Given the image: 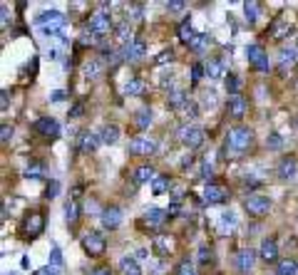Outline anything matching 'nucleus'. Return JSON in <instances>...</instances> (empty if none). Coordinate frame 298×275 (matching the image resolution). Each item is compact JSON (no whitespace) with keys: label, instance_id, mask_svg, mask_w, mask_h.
<instances>
[{"label":"nucleus","instance_id":"3","mask_svg":"<svg viewBox=\"0 0 298 275\" xmlns=\"http://www.w3.org/2000/svg\"><path fill=\"white\" fill-rule=\"evenodd\" d=\"M87 30L92 32L94 37L105 40V37L112 32V18H110V13H102V10L92 13L87 18Z\"/></svg>","mask_w":298,"mask_h":275},{"label":"nucleus","instance_id":"5","mask_svg":"<svg viewBox=\"0 0 298 275\" xmlns=\"http://www.w3.org/2000/svg\"><path fill=\"white\" fill-rule=\"evenodd\" d=\"M246 60H249V64L256 70V72H261V75H266L268 70H271V64H268V55L266 50L261 47V45H246Z\"/></svg>","mask_w":298,"mask_h":275},{"label":"nucleus","instance_id":"26","mask_svg":"<svg viewBox=\"0 0 298 275\" xmlns=\"http://www.w3.org/2000/svg\"><path fill=\"white\" fill-rule=\"evenodd\" d=\"M167 211H162V209H149L147 214H144V221H147L149 226H152V228H157V226H162V223H164V221H167Z\"/></svg>","mask_w":298,"mask_h":275},{"label":"nucleus","instance_id":"43","mask_svg":"<svg viewBox=\"0 0 298 275\" xmlns=\"http://www.w3.org/2000/svg\"><path fill=\"white\" fill-rule=\"evenodd\" d=\"M10 139H13V126H10V124H3V129H0V142L8 144Z\"/></svg>","mask_w":298,"mask_h":275},{"label":"nucleus","instance_id":"51","mask_svg":"<svg viewBox=\"0 0 298 275\" xmlns=\"http://www.w3.org/2000/svg\"><path fill=\"white\" fill-rule=\"evenodd\" d=\"M67 97V92H62V90H58V92H53V97H50V102H62Z\"/></svg>","mask_w":298,"mask_h":275},{"label":"nucleus","instance_id":"17","mask_svg":"<svg viewBox=\"0 0 298 275\" xmlns=\"http://www.w3.org/2000/svg\"><path fill=\"white\" fill-rule=\"evenodd\" d=\"M254 263H256V250H251V248H243V250H238V253H236V268L243 275L254 268Z\"/></svg>","mask_w":298,"mask_h":275},{"label":"nucleus","instance_id":"11","mask_svg":"<svg viewBox=\"0 0 298 275\" xmlns=\"http://www.w3.org/2000/svg\"><path fill=\"white\" fill-rule=\"evenodd\" d=\"M32 129H35V134L47 136V139H58L60 136V124H58V119H53V117H40L37 122L32 124Z\"/></svg>","mask_w":298,"mask_h":275},{"label":"nucleus","instance_id":"54","mask_svg":"<svg viewBox=\"0 0 298 275\" xmlns=\"http://www.w3.org/2000/svg\"><path fill=\"white\" fill-rule=\"evenodd\" d=\"M8 94H10L8 90H3V94H0V107H3V112L8 109Z\"/></svg>","mask_w":298,"mask_h":275},{"label":"nucleus","instance_id":"4","mask_svg":"<svg viewBox=\"0 0 298 275\" xmlns=\"http://www.w3.org/2000/svg\"><path fill=\"white\" fill-rule=\"evenodd\" d=\"M80 243L85 248V253L92 255V258H100V255H105V250H107V238H105L100 231H87V233L80 238Z\"/></svg>","mask_w":298,"mask_h":275},{"label":"nucleus","instance_id":"31","mask_svg":"<svg viewBox=\"0 0 298 275\" xmlns=\"http://www.w3.org/2000/svg\"><path fill=\"white\" fill-rule=\"evenodd\" d=\"M152 119H154V117H152V109H147V107H144V109H139V112H137L134 124H137V129H147L149 124H152Z\"/></svg>","mask_w":298,"mask_h":275},{"label":"nucleus","instance_id":"16","mask_svg":"<svg viewBox=\"0 0 298 275\" xmlns=\"http://www.w3.org/2000/svg\"><path fill=\"white\" fill-rule=\"evenodd\" d=\"M246 109H249V102H246L243 94H234V97H229V102H226V112H229V117L241 119V117L246 114Z\"/></svg>","mask_w":298,"mask_h":275},{"label":"nucleus","instance_id":"25","mask_svg":"<svg viewBox=\"0 0 298 275\" xmlns=\"http://www.w3.org/2000/svg\"><path fill=\"white\" fill-rule=\"evenodd\" d=\"M119 273L122 275H142V268L134 258H122L119 260Z\"/></svg>","mask_w":298,"mask_h":275},{"label":"nucleus","instance_id":"50","mask_svg":"<svg viewBox=\"0 0 298 275\" xmlns=\"http://www.w3.org/2000/svg\"><path fill=\"white\" fill-rule=\"evenodd\" d=\"M82 109H85V104H82V102H77V104L70 109V117H82Z\"/></svg>","mask_w":298,"mask_h":275},{"label":"nucleus","instance_id":"8","mask_svg":"<svg viewBox=\"0 0 298 275\" xmlns=\"http://www.w3.org/2000/svg\"><path fill=\"white\" fill-rule=\"evenodd\" d=\"M231 193H229V188L224 186V183H216V181H209L207 188H204V203H209V206H214V203H224L226 198H229Z\"/></svg>","mask_w":298,"mask_h":275},{"label":"nucleus","instance_id":"23","mask_svg":"<svg viewBox=\"0 0 298 275\" xmlns=\"http://www.w3.org/2000/svg\"><path fill=\"white\" fill-rule=\"evenodd\" d=\"M276 275H298V260L283 258L276 263Z\"/></svg>","mask_w":298,"mask_h":275},{"label":"nucleus","instance_id":"39","mask_svg":"<svg viewBox=\"0 0 298 275\" xmlns=\"http://www.w3.org/2000/svg\"><path fill=\"white\" fill-rule=\"evenodd\" d=\"M50 263H53V268H62V265H65V260H62V253H60L58 245L50 250Z\"/></svg>","mask_w":298,"mask_h":275},{"label":"nucleus","instance_id":"9","mask_svg":"<svg viewBox=\"0 0 298 275\" xmlns=\"http://www.w3.org/2000/svg\"><path fill=\"white\" fill-rule=\"evenodd\" d=\"M23 233H28L30 238H37L40 233H45V216L40 211H30L23 221Z\"/></svg>","mask_w":298,"mask_h":275},{"label":"nucleus","instance_id":"34","mask_svg":"<svg viewBox=\"0 0 298 275\" xmlns=\"http://www.w3.org/2000/svg\"><path fill=\"white\" fill-rule=\"evenodd\" d=\"M207 75L209 77H214V80H219V77L224 75V64H221L219 60H211L207 64Z\"/></svg>","mask_w":298,"mask_h":275},{"label":"nucleus","instance_id":"22","mask_svg":"<svg viewBox=\"0 0 298 275\" xmlns=\"http://www.w3.org/2000/svg\"><path fill=\"white\" fill-rule=\"evenodd\" d=\"M117 139H119L117 124H105L102 131H100V142H102V144H117Z\"/></svg>","mask_w":298,"mask_h":275},{"label":"nucleus","instance_id":"40","mask_svg":"<svg viewBox=\"0 0 298 275\" xmlns=\"http://www.w3.org/2000/svg\"><path fill=\"white\" fill-rule=\"evenodd\" d=\"M177 275H194V263L181 260V263L177 265Z\"/></svg>","mask_w":298,"mask_h":275},{"label":"nucleus","instance_id":"41","mask_svg":"<svg viewBox=\"0 0 298 275\" xmlns=\"http://www.w3.org/2000/svg\"><path fill=\"white\" fill-rule=\"evenodd\" d=\"M226 90H229V94L234 97V94H238V80H236V75H229L226 77Z\"/></svg>","mask_w":298,"mask_h":275},{"label":"nucleus","instance_id":"10","mask_svg":"<svg viewBox=\"0 0 298 275\" xmlns=\"http://www.w3.org/2000/svg\"><path fill=\"white\" fill-rule=\"evenodd\" d=\"M278 179L286 183L298 181V159L296 156H283L278 161Z\"/></svg>","mask_w":298,"mask_h":275},{"label":"nucleus","instance_id":"36","mask_svg":"<svg viewBox=\"0 0 298 275\" xmlns=\"http://www.w3.org/2000/svg\"><path fill=\"white\" fill-rule=\"evenodd\" d=\"M204 72H207V67H204L202 62H194V64H191V85H196V82L204 77Z\"/></svg>","mask_w":298,"mask_h":275},{"label":"nucleus","instance_id":"2","mask_svg":"<svg viewBox=\"0 0 298 275\" xmlns=\"http://www.w3.org/2000/svg\"><path fill=\"white\" fill-rule=\"evenodd\" d=\"M177 139L189 149H199L207 139V131L204 126H196V124H181L177 129Z\"/></svg>","mask_w":298,"mask_h":275},{"label":"nucleus","instance_id":"47","mask_svg":"<svg viewBox=\"0 0 298 275\" xmlns=\"http://www.w3.org/2000/svg\"><path fill=\"white\" fill-rule=\"evenodd\" d=\"M209 260H211V250H209L207 245H204V248H199V263H202V265H207Z\"/></svg>","mask_w":298,"mask_h":275},{"label":"nucleus","instance_id":"21","mask_svg":"<svg viewBox=\"0 0 298 275\" xmlns=\"http://www.w3.org/2000/svg\"><path fill=\"white\" fill-rule=\"evenodd\" d=\"M186 102H189V94L184 90H169V94H167V104L172 109H181Z\"/></svg>","mask_w":298,"mask_h":275},{"label":"nucleus","instance_id":"20","mask_svg":"<svg viewBox=\"0 0 298 275\" xmlns=\"http://www.w3.org/2000/svg\"><path fill=\"white\" fill-rule=\"evenodd\" d=\"M288 32H291V25H288L283 18H276V20L268 25V35H271L273 40H283V37H288Z\"/></svg>","mask_w":298,"mask_h":275},{"label":"nucleus","instance_id":"35","mask_svg":"<svg viewBox=\"0 0 298 275\" xmlns=\"http://www.w3.org/2000/svg\"><path fill=\"white\" fill-rule=\"evenodd\" d=\"M142 13H144V5H142V3H134V5H129V18H127V20L139 23V20H142Z\"/></svg>","mask_w":298,"mask_h":275},{"label":"nucleus","instance_id":"53","mask_svg":"<svg viewBox=\"0 0 298 275\" xmlns=\"http://www.w3.org/2000/svg\"><path fill=\"white\" fill-rule=\"evenodd\" d=\"M0 15H3V28H8V20H10V13H8V5H3Z\"/></svg>","mask_w":298,"mask_h":275},{"label":"nucleus","instance_id":"24","mask_svg":"<svg viewBox=\"0 0 298 275\" xmlns=\"http://www.w3.org/2000/svg\"><path fill=\"white\" fill-rule=\"evenodd\" d=\"M115 35H117V40L127 47V45H132L134 40H132V28H129V20H124V23H119L117 28H115Z\"/></svg>","mask_w":298,"mask_h":275},{"label":"nucleus","instance_id":"46","mask_svg":"<svg viewBox=\"0 0 298 275\" xmlns=\"http://www.w3.org/2000/svg\"><path fill=\"white\" fill-rule=\"evenodd\" d=\"M58 191H60V183L58 181H50V183H47V191H45V196H47V198H55V196H58Z\"/></svg>","mask_w":298,"mask_h":275},{"label":"nucleus","instance_id":"38","mask_svg":"<svg viewBox=\"0 0 298 275\" xmlns=\"http://www.w3.org/2000/svg\"><path fill=\"white\" fill-rule=\"evenodd\" d=\"M154 248L159 250V255H167V253H169V238L157 236V238H154Z\"/></svg>","mask_w":298,"mask_h":275},{"label":"nucleus","instance_id":"48","mask_svg":"<svg viewBox=\"0 0 298 275\" xmlns=\"http://www.w3.org/2000/svg\"><path fill=\"white\" fill-rule=\"evenodd\" d=\"M172 57H174V52H172V50H164V52H162V55H159L154 62H157V64H164V62H169Z\"/></svg>","mask_w":298,"mask_h":275},{"label":"nucleus","instance_id":"6","mask_svg":"<svg viewBox=\"0 0 298 275\" xmlns=\"http://www.w3.org/2000/svg\"><path fill=\"white\" fill-rule=\"evenodd\" d=\"M243 211L251 216V218H264L271 211V201H268L266 196H259V193L246 196L243 198Z\"/></svg>","mask_w":298,"mask_h":275},{"label":"nucleus","instance_id":"49","mask_svg":"<svg viewBox=\"0 0 298 275\" xmlns=\"http://www.w3.org/2000/svg\"><path fill=\"white\" fill-rule=\"evenodd\" d=\"M224 226H229V228H234V226H236V216L231 214V211H226V214H224Z\"/></svg>","mask_w":298,"mask_h":275},{"label":"nucleus","instance_id":"18","mask_svg":"<svg viewBox=\"0 0 298 275\" xmlns=\"http://www.w3.org/2000/svg\"><path fill=\"white\" fill-rule=\"evenodd\" d=\"M259 255H261L264 263H276V260H278V245H276V241H273V238H266V241L261 243Z\"/></svg>","mask_w":298,"mask_h":275},{"label":"nucleus","instance_id":"45","mask_svg":"<svg viewBox=\"0 0 298 275\" xmlns=\"http://www.w3.org/2000/svg\"><path fill=\"white\" fill-rule=\"evenodd\" d=\"M186 8V3H181V0H172V3H167V10L169 13H179V10H184Z\"/></svg>","mask_w":298,"mask_h":275},{"label":"nucleus","instance_id":"1","mask_svg":"<svg viewBox=\"0 0 298 275\" xmlns=\"http://www.w3.org/2000/svg\"><path fill=\"white\" fill-rule=\"evenodd\" d=\"M251 144H254V131H251L249 126H243V124H236V126H231V129L226 131L224 152L226 154L231 152V156H241Z\"/></svg>","mask_w":298,"mask_h":275},{"label":"nucleus","instance_id":"30","mask_svg":"<svg viewBox=\"0 0 298 275\" xmlns=\"http://www.w3.org/2000/svg\"><path fill=\"white\" fill-rule=\"evenodd\" d=\"M144 92V82L139 80V77H132L127 85H124V94L127 97H137V94H142Z\"/></svg>","mask_w":298,"mask_h":275},{"label":"nucleus","instance_id":"15","mask_svg":"<svg viewBox=\"0 0 298 275\" xmlns=\"http://www.w3.org/2000/svg\"><path fill=\"white\" fill-rule=\"evenodd\" d=\"M122 218H124V214H122V209H117V206H110V209H105V211L100 214L102 226L110 228V231H115V228L122 226Z\"/></svg>","mask_w":298,"mask_h":275},{"label":"nucleus","instance_id":"27","mask_svg":"<svg viewBox=\"0 0 298 275\" xmlns=\"http://www.w3.org/2000/svg\"><path fill=\"white\" fill-rule=\"evenodd\" d=\"M196 37V32H194V28H191V20L189 18H184L181 20V25H179V40L181 42H186V45H191V40Z\"/></svg>","mask_w":298,"mask_h":275},{"label":"nucleus","instance_id":"32","mask_svg":"<svg viewBox=\"0 0 298 275\" xmlns=\"http://www.w3.org/2000/svg\"><path fill=\"white\" fill-rule=\"evenodd\" d=\"M243 13H246V20L249 23H256L259 20V13H261V5L259 3H243Z\"/></svg>","mask_w":298,"mask_h":275},{"label":"nucleus","instance_id":"14","mask_svg":"<svg viewBox=\"0 0 298 275\" xmlns=\"http://www.w3.org/2000/svg\"><path fill=\"white\" fill-rule=\"evenodd\" d=\"M144 52H147V42H144L142 37H137L132 45H127V47L122 50L124 62H139L142 57H144Z\"/></svg>","mask_w":298,"mask_h":275},{"label":"nucleus","instance_id":"44","mask_svg":"<svg viewBox=\"0 0 298 275\" xmlns=\"http://www.w3.org/2000/svg\"><path fill=\"white\" fill-rule=\"evenodd\" d=\"M181 112H184V117H196V112H199V109H196V104H194V102H186V104L181 107Z\"/></svg>","mask_w":298,"mask_h":275},{"label":"nucleus","instance_id":"56","mask_svg":"<svg viewBox=\"0 0 298 275\" xmlns=\"http://www.w3.org/2000/svg\"><path fill=\"white\" fill-rule=\"evenodd\" d=\"M92 275H112V270L102 265V268H94V273H92Z\"/></svg>","mask_w":298,"mask_h":275},{"label":"nucleus","instance_id":"37","mask_svg":"<svg viewBox=\"0 0 298 275\" xmlns=\"http://www.w3.org/2000/svg\"><path fill=\"white\" fill-rule=\"evenodd\" d=\"M25 176H28V179H40V176H42V164L32 161L28 169H25Z\"/></svg>","mask_w":298,"mask_h":275},{"label":"nucleus","instance_id":"29","mask_svg":"<svg viewBox=\"0 0 298 275\" xmlns=\"http://www.w3.org/2000/svg\"><path fill=\"white\" fill-rule=\"evenodd\" d=\"M169 186H172V176H169V174H162V176H157V179L152 181V191H154V196H162Z\"/></svg>","mask_w":298,"mask_h":275},{"label":"nucleus","instance_id":"19","mask_svg":"<svg viewBox=\"0 0 298 275\" xmlns=\"http://www.w3.org/2000/svg\"><path fill=\"white\" fill-rule=\"evenodd\" d=\"M154 179H157V176H154V169H152L149 164H142V166H137V169L132 171V181L137 183V186L154 181Z\"/></svg>","mask_w":298,"mask_h":275},{"label":"nucleus","instance_id":"12","mask_svg":"<svg viewBox=\"0 0 298 275\" xmlns=\"http://www.w3.org/2000/svg\"><path fill=\"white\" fill-rule=\"evenodd\" d=\"M82 72H85V77L89 82H94V80H100L107 72V62H105V57H89L85 62V67H82Z\"/></svg>","mask_w":298,"mask_h":275},{"label":"nucleus","instance_id":"42","mask_svg":"<svg viewBox=\"0 0 298 275\" xmlns=\"http://www.w3.org/2000/svg\"><path fill=\"white\" fill-rule=\"evenodd\" d=\"M266 144H268V149H281V144H283V139H281V134H268Z\"/></svg>","mask_w":298,"mask_h":275},{"label":"nucleus","instance_id":"55","mask_svg":"<svg viewBox=\"0 0 298 275\" xmlns=\"http://www.w3.org/2000/svg\"><path fill=\"white\" fill-rule=\"evenodd\" d=\"M35 275H55V268H53V265H50V268H40Z\"/></svg>","mask_w":298,"mask_h":275},{"label":"nucleus","instance_id":"13","mask_svg":"<svg viewBox=\"0 0 298 275\" xmlns=\"http://www.w3.org/2000/svg\"><path fill=\"white\" fill-rule=\"evenodd\" d=\"M100 147V134L94 131H80L77 134V152L80 154H92Z\"/></svg>","mask_w":298,"mask_h":275},{"label":"nucleus","instance_id":"7","mask_svg":"<svg viewBox=\"0 0 298 275\" xmlns=\"http://www.w3.org/2000/svg\"><path fill=\"white\" fill-rule=\"evenodd\" d=\"M127 152L132 154V156H152V154L157 152V142L152 136H147V134H139V136H134L129 142Z\"/></svg>","mask_w":298,"mask_h":275},{"label":"nucleus","instance_id":"28","mask_svg":"<svg viewBox=\"0 0 298 275\" xmlns=\"http://www.w3.org/2000/svg\"><path fill=\"white\" fill-rule=\"evenodd\" d=\"M77 218H80V203L72 198V201H67V203H65V221H67L70 226H75V223H77Z\"/></svg>","mask_w":298,"mask_h":275},{"label":"nucleus","instance_id":"52","mask_svg":"<svg viewBox=\"0 0 298 275\" xmlns=\"http://www.w3.org/2000/svg\"><path fill=\"white\" fill-rule=\"evenodd\" d=\"M211 171H214V169H211V164H209V161H204V166H202V176H204V179H211Z\"/></svg>","mask_w":298,"mask_h":275},{"label":"nucleus","instance_id":"33","mask_svg":"<svg viewBox=\"0 0 298 275\" xmlns=\"http://www.w3.org/2000/svg\"><path fill=\"white\" fill-rule=\"evenodd\" d=\"M209 40H211L209 35H204V32H196V37L191 40V45H189V47H191L194 52H202V50L209 45Z\"/></svg>","mask_w":298,"mask_h":275}]
</instances>
